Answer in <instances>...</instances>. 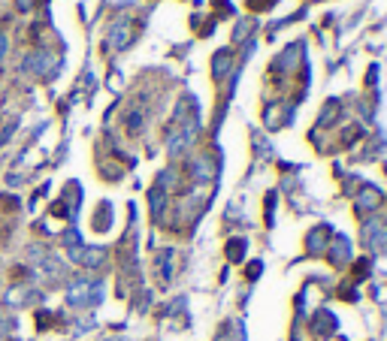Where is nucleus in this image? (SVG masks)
<instances>
[{"instance_id": "1", "label": "nucleus", "mask_w": 387, "mask_h": 341, "mask_svg": "<svg viewBox=\"0 0 387 341\" xmlns=\"http://www.w3.org/2000/svg\"><path fill=\"white\" fill-rule=\"evenodd\" d=\"M3 51H6V40L0 36V58H3Z\"/></svg>"}]
</instances>
